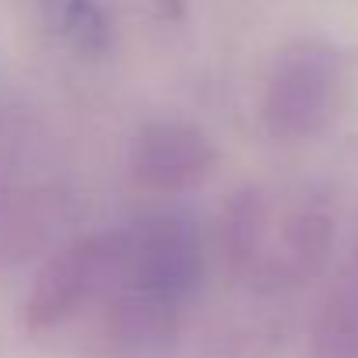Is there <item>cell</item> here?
Instances as JSON below:
<instances>
[{
  "label": "cell",
  "mask_w": 358,
  "mask_h": 358,
  "mask_svg": "<svg viewBox=\"0 0 358 358\" xmlns=\"http://www.w3.org/2000/svg\"><path fill=\"white\" fill-rule=\"evenodd\" d=\"M95 348L106 358H155L162 355L179 327H183V302H172L148 288L116 281L109 295L95 306Z\"/></svg>",
  "instance_id": "4"
},
{
  "label": "cell",
  "mask_w": 358,
  "mask_h": 358,
  "mask_svg": "<svg viewBox=\"0 0 358 358\" xmlns=\"http://www.w3.org/2000/svg\"><path fill=\"white\" fill-rule=\"evenodd\" d=\"M218 162L211 137L183 120L148 123L130 144V176L144 190L183 194L201 187Z\"/></svg>",
  "instance_id": "6"
},
{
  "label": "cell",
  "mask_w": 358,
  "mask_h": 358,
  "mask_svg": "<svg viewBox=\"0 0 358 358\" xmlns=\"http://www.w3.org/2000/svg\"><path fill=\"white\" fill-rule=\"evenodd\" d=\"M218 243H222V253L225 260L232 264V271L239 278H250V271L257 267L267 239H271V229H274V208H271V197L260 190V187H246L239 190L229 204H225V215L218 222Z\"/></svg>",
  "instance_id": "7"
},
{
  "label": "cell",
  "mask_w": 358,
  "mask_h": 358,
  "mask_svg": "<svg viewBox=\"0 0 358 358\" xmlns=\"http://www.w3.org/2000/svg\"><path fill=\"white\" fill-rule=\"evenodd\" d=\"M120 267L123 229H106L64 243L57 253H50L22 302L25 330L43 337L71 327L109 295V288L120 281Z\"/></svg>",
  "instance_id": "1"
},
{
  "label": "cell",
  "mask_w": 358,
  "mask_h": 358,
  "mask_svg": "<svg viewBox=\"0 0 358 358\" xmlns=\"http://www.w3.org/2000/svg\"><path fill=\"white\" fill-rule=\"evenodd\" d=\"M341 92V60L337 50L320 39H299L278 53L271 64L260 113L274 141H309L316 137L334 109Z\"/></svg>",
  "instance_id": "2"
},
{
  "label": "cell",
  "mask_w": 358,
  "mask_h": 358,
  "mask_svg": "<svg viewBox=\"0 0 358 358\" xmlns=\"http://www.w3.org/2000/svg\"><path fill=\"white\" fill-rule=\"evenodd\" d=\"M204 278V243L197 222L187 215H151L134 229H123V267L120 281L190 302Z\"/></svg>",
  "instance_id": "3"
},
{
  "label": "cell",
  "mask_w": 358,
  "mask_h": 358,
  "mask_svg": "<svg viewBox=\"0 0 358 358\" xmlns=\"http://www.w3.org/2000/svg\"><path fill=\"white\" fill-rule=\"evenodd\" d=\"M330 246H334L330 211L316 201H309V204L302 201V204L288 208L281 218H274L271 239H267V246H264V253L246 281L257 292L302 288L306 281H313L327 267Z\"/></svg>",
  "instance_id": "5"
},
{
  "label": "cell",
  "mask_w": 358,
  "mask_h": 358,
  "mask_svg": "<svg viewBox=\"0 0 358 358\" xmlns=\"http://www.w3.org/2000/svg\"><path fill=\"white\" fill-rule=\"evenodd\" d=\"M46 29L78 57H102L113 39L102 0H36Z\"/></svg>",
  "instance_id": "9"
},
{
  "label": "cell",
  "mask_w": 358,
  "mask_h": 358,
  "mask_svg": "<svg viewBox=\"0 0 358 358\" xmlns=\"http://www.w3.org/2000/svg\"><path fill=\"white\" fill-rule=\"evenodd\" d=\"M309 358H358V253L327 292L309 337Z\"/></svg>",
  "instance_id": "8"
}]
</instances>
